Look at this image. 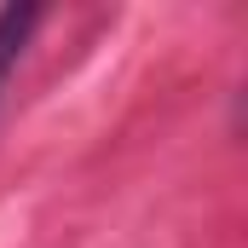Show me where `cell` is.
I'll list each match as a JSON object with an SVG mask.
<instances>
[{
	"label": "cell",
	"mask_w": 248,
	"mask_h": 248,
	"mask_svg": "<svg viewBox=\"0 0 248 248\" xmlns=\"http://www.w3.org/2000/svg\"><path fill=\"white\" fill-rule=\"evenodd\" d=\"M41 29V6H0V98L29 52V35Z\"/></svg>",
	"instance_id": "obj_1"
}]
</instances>
